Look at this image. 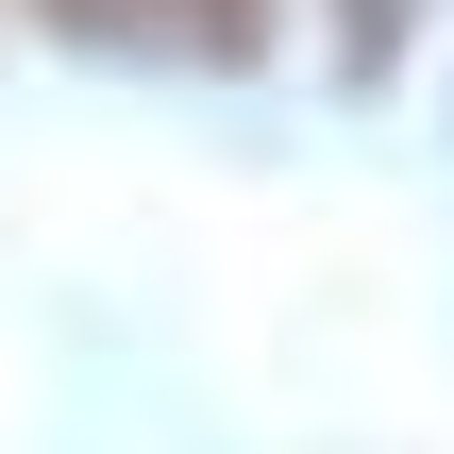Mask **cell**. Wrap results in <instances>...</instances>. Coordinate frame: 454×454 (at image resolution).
<instances>
[{
	"label": "cell",
	"mask_w": 454,
	"mask_h": 454,
	"mask_svg": "<svg viewBox=\"0 0 454 454\" xmlns=\"http://www.w3.org/2000/svg\"><path fill=\"white\" fill-rule=\"evenodd\" d=\"M51 34H101V51H202V67H236V51H270V0H34Z\"/></svg>",
	"instance_id": "6da1fadb"
}]
</instances>
